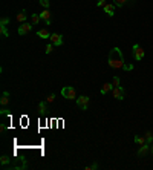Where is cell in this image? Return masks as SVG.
Returning a JSON list of instances; mask_svg holds the SVG:
<instances>
[{
	"label": "cell",
	"instance_id": "obj_20",
	"mask_svg": "<svg viewBox=\"0 0 153 170\" xmlns=\"http://www.w3.org/2000/svg\"><path fill=\"white\" fill-rule=\"evenodd\" d=\"M0 32H2L3 37H9V32H8V29H6L5 25H0Z\"/></svg>",
	"mask_w": 153,
	"mask_h": 170
},
{
	"label": "cell",
	"instance_id": "obj_21",
	"mask_svg": "<svg viewBox=\"0 0 153 170\" xmlns=\"http://www.w3.org/2000/svg\"><path fill=\"white\" fill-rule=\"evenodd\" d=\"M144 136H145V141L150 144V142H153V135H151V132H145L144 133Z\"/></svg>",
	"mask_w": 153,
	"mask_h": 170
},
{
	"label": "cell",
	"instance_id": "obj_5",
	"mask_svg": "<svg viewBox=\"0 0 153 170\" xmlns=\"http://www.w3.org/2000/svg\"><path fill=\"white\" fill-rule=\"evenodd\" d=\"M144 49L139 46V44H133V57H135V60L136 61H139V60H142L144 58Z\"/></svg>",
	"mask_w": 153,
	"mask_h": 170
},
{
	"label": "cell",
	"instance_id": "obj_8",
	"mask_svg": "<svg viewBox=\"0 0 153 170\" xmlns=\"http://www.w3.org/2000/svg\"><path fill=\"white\" fill-rule=\"evenodd\" d=\"M115 3H107L106 6H104V12L109 15V17H113L115 15Z\"/></svg>",
	"mask_w": 153,
	"mask_h": 170
},
{
	"label": "cell",
	"instance_id": "obj_16",
	"mask_svg": "<svg viewBox=\"0 0 153 170\" xmlns=\"http://www.w3.org/2000/svg\"><path fill=\"white\" fill-rule=\"evenodd\" d=\"M0 162H2V167L5 168V167L11 162V158H9L8 155H2V156H0Z\"/></svg>",
	"mask_w": 153,
	"mask_h": 170
},
{
	"label": "cell",
	"instance_id": "obj_4",
	"mask_svg": "<svg viewBox=\"0 0 153 170\" xmlns=\"http://www.w3.org/2000/svg\"><path fill=\"white\" fill-rule=\"evenodd\" d=\"M31 29H32V23L24 21V23H21V25L18 26L17 32H18L20 35H26V34H29V32H31Z\"/></svg>",
	"mask_w": 153,
	"mask_h": 170
},
{
	"label": "cell",
	"instance_id": "obj_31",
	"mask_svg": "<svg viewBox=\"0 0 153 170\" xmlns=\"http://www.w3.org/2000/svg\"><path fill=\"white\" fill-rule=\"evenodd\" d=\"M5 129H6L5 124H0V132H5Z\"/></svg>",
	"mask_w": 153,
	"mask_h": 170
},
{
	"label": "cell",
	"instance_id": "obj_3",
	"mask_svg": "<svg viewBox=\"0 0 153 170\" xmlns=\"http://www.w3.org/2000/svg\"><path fill=\"white\" fill-rule=\"evenodd\" d=\"M89 96H86V95H81V96H78L75 101H76V106H78L81 110H87V107H89Z\"/></svg>",
	"mask_w": 153,
	"mask_h": 170
},
{
	"label": "cell",
	"instance_id": "obj_27",
	"mask_svg": "<svg viewBox=\"0 0 153 170\" xmlns=\"http://www.w3.org/2000/svg\"><path fill=\"white\" fill-rule=\"evenodd\" d=\"M112 84H113L115 87H116V86H119V77H116V75H115V77H113V80H112Z\"/></svg>",
	"mask_w": 153,
	"mask_h": 170
},
{
	"label": "cell",
	"instance_id": "obj_15",
	"mask_svg": "<svg viewBox=\"0 0 153 170\" xmlns=\"http://www.w3.org/2000/svg\"><path fill=\"white\" fill-rule=\"evenodd\" d=\"M26 11H21V12H18L17 14V21L20 23V25H21V23H24V21H26Z\"/></svg>",
	"mask_w": 153,
	"mask_h": 170
},
{
	"label": "cell",
	"instance_id": "obj_26",
	"mask_svg": "<svg viewBox=\"0 0 153 170\" xmlns=\"http://www.w3.org/2000/svg\"><path fill=\"white\" fill-rule=\"evenodd\" d=\"M107 3H106V0H98V3H96V6L98 8H104Z\"/></svg>",
	"mask_w": 153,
	"mask_h": 170
},
{
	"label": "cell",
	"instance_id": "obj_6",
	"mask_svg": "<svg viewBox=\"0 0 153 170\" xmlns=\"http://www.w3.org/2000/svg\"><path fill=\"white\" fill-rule=\"evenodd\" d=\"M112 95H113V98H116V100H124V89H122V86H116V87H113L112 89Z\"/></svg>",
	"mask_w": 153,
	"mask_h": 170
},
{
	"label": "cell",
	"instance_id": "obj_7",
	"mask_svg": "<svg viewBox=\"0 0 153 170\" xmlns=\"http://www.w3.org/2000/svg\"><path fill=\"white\" fill-rule=\"evenodd\" d=\"M49 40H50V43H52L54 46H57V47L63 44V35L61 34H50Z\"/></svg>",
	"mask_w": 153,
	"mask_h": 170
},
{
	"label": "cell",
	"instance_id": "obj_2",
	"mask_svg": "<svg viewBox=\"0 0 153 170\" xmlns=\"http://www.w3.org/2000/svg\"><path fill=\"white\" fill-rule=\"evenodd\" d=\"M61 95H63V98H66V100H76L78 98V96H76V90L72 86H64L61 89Z\"/></svg>",
	"mask_w": 153,
	"mask_h": 170
},
{
	"label": "cell",
	"instance_id": "obj_24",
	"mask_svg": "<svg viewBox=\"0 0 153 170\" xmlns=\"http://www.w3.org/2000/svg\"><path fill=\"white\" fill-rule=\"evenodd\" d=\"M46 101H47V103H54V101H55V93H50L47 98H46Z\"/></svg>",
	"mask_w": 153,
	"mask_h": 170
},
{
	"label": "cell",
	"instance_id": "obj_28",
	"mask_svg": "<svg viewBox=\"0 0 153 170\" xmlns=\"http://www.w3.org/2000/svg\"><path fill=\"white\" fill-rule=\"evenodd\" d=\"M124 70H133L135 69V66L133 64H124V67H122Z\"/></svg>",
	"mask_w": 153,
	"mask_h": 170
},
{
	"label": "cell",
	"instance_id": "obj_18",
	"mask_svg": "<svg viewBox=\"0 0 153 170\" xmlns=\"http://www.w3.org/2000/svg\"><path fill=\"white\" fill-rule=\"evenodd\" d=\"M40 20H41L40 14H32V17H31V23H32V25H37Z\"/></svg>",
	"mask_w": 153,
	"mask_h": 170
},
{
	"label": "cell",
	"instance_id": "obj_19",
	"mask_svg": "<svg viewBox=\"0 0 153 170\" xmlns=\"http://www.w3.org/2000/svg\"><path fill=\"white\" fill-rule=\"evenodd\" d=\"M38 3H40L44 9H49V6H50V2H49V0H38Z\"/></svg>",
	"mask_w": 153,
	"mask_h": 170
},
{
	"label": "cell",
	"instance_id": "obj_13",
	"mask_svg": "<svg viewBox=\"0 0 153 170\" xmlns=\"http://www.w3.org/2000/svg\"><path fill=\"white\" fill-rule=\"evenodd\" d=\"M37 37H40V38H50V32L47 31V29H38L37 31Z\"/></svg>",
	"mask_w": 153,
	"mask_h": 170
},
{
	"label": "cell",
	"instance_id": "obj_10",
	"mask_svg": "<svg viewBox=\"0 0 153 170\" xmlns=\"http://www.w3.org/2000/svg\"><path fill=\"white\" fill-rule=\"evenodd\" d=\"M0 104H2L3 107H6L8 104H9V92H3L2 93V98H0Z\"/></svg>",
	"mask_w": 153,
	"mask_h": 170
},
{
	"label": "cell",
	"instance_id": "obj_32",
	"mask_svg": "<svg viewBox=\"0 0 153 170\" xmlns=\"http://www.w3.org/2000/svg\"><path fill=\"white\" fill-rule=\"evenodd\" d=\"M150 152L153 153V142H151V145H150Z\"/></svg>",
	"mask_w": 153,
	"mask_h": 170
},
{
	"label": "cell",
	"instance_id": "obj_23",
	"mask_svg": "<svg viewBox=\"0 0 153 170\" xmlns=\"http://www.w3.org/2000/svg\"><path fill=\"white\" fill-rule=\"evenodd\" d=\"M113 3H115V6H124L125 3H127V0H113Z\"/></svg>",
	"mask_w": 153,
	"mask_h": 170
},
{
	"label": "cell",
	"instance_id": "obj_9",
	"mask_svg": "<svg viewBox=\"0 0 153 170\" xmlns=\"http://www.w3.org/2000/svg\"><path fill=\"white\" fill-rule=\"evenodd\" d=\"M150 152V144L148 142H145V144H142L141 147H139V150H138V156H144V155H147Z\"/></svg>",
	"mask_w": 153,
	"mask_h": 170
},
{
	"label": "cell",
	"instance_id": "obj_22",
	"mask_svg": "<svg viewBox=\"0 0 153 170\" xmlns=\"http://www.w3.org/2000/svg\"><path fill=\"white\" fill-rule=\"evenodd\" d=\"M54 47H55V46H54L52 43H49V44H46V47H44V51H46V54H50V52H52V51H54Z\"/></svg>",
	"mask_w": 153,
	"mask_h": 170
},
{
	"label": "cell",
	"instance_id": "obj_17",
	"mask_svg": "<svg viewBox=\"0 0 153 170\" xmlns=\"http://www.w3.org/2000/svg\"><path fill=\"white\" fill-rule=\"evenodd\" d=\"M135 142L138 144V145H142V144H145L147 141H145V136H135Z\"/></svg>",
	"mask_w": 153,
	"mask_h": 170
},
{
	"label": "cell",
	"instance_id": "obj_33",
	"mask_svg": "<svg viewBox=\"0 0 153 170\" xmlns=\"http://www.w3.org/2000/svg\"><path fill=\"white\" fill-rule=\"evenodd\" d=\"M151 135H153V130H151Z\"/></svg>",
	"mask_w": 153,
	"mask_h": 170
},
{
	"label": "cell",
	"instance_id": "obj_11",
	"mask_svg": "<svg viewBox=\"0 0 153 170\" xmlns=\"http://www.w3.org/2000/svg\"><path fill=\"white\" fill-rule=\"evenodd\" d=\"M40 17H41V20L46 23V25H50V12L47 9H44L43 12H40Z\"/></svg>",
	"mask_w": 153,
	"mask_h": 170
},
{
	"label": "cell",
	"instance_id": "obj_30",
	"mask_svg": "<svg viewBox=\"0 0 153 170\" xmlns=\"http://www.w3.org/2000/svg\"><path fill=\"white\" fill-rule=\"evenodd\" d=\"M0 113H2V115H8V113H9V110H8L6 107H2V110H0Z\"/></svg>",
	"mask_w": 153,
	"mask_h": 170
},
{
	"label": "cell",
	"instance_id": "obj_29",
	"mask_svg": "<svg viewBox=\"0 0 153 170\" xmlns=\"http://www.w3.org/2000/svg\"><path fill=\"white\" fill-rule=\"evenodd\" d=\"M93 168H98V164L96 162H93V164H90V165L86 167V170H93Z\"/></svg>",
	"mask_w": 153,
	"mask_h": 170
},
{
	"label": "cell",
	"instance_id": "obj_12",
	"mask_svg": "<svg viewBox=\"0 0 153 170\" xmlns=\"http://www.w3.org/2000/svg\"><path fill=\"white\" fill-rule=\"evenodd\" d=\"M115 86L113 84H110V83H104L103 84V87H101V93H103V95H106V93H109V92H112V89H113Z\"/></svg>",
	"mask_w": 153,
	"mask_h": 170
},
{
	"label": "cell",
	"instance_id": "obj_14",
	"mask_svg": "<svg viewBox=\"0 0 153 170\" xmlns=\"http://www.w3.org/2000/svg\"><path fill=\"white\" fill-rule=\"evenodd\" d=\"M46 103H47V101H40V103H38V112H40V115H46V110H47Z\"/></svg>",
	"mask_w": 153,
	"mask_h": 170
},
{
	"label": "cell",
	"instance_id": "obj_1",
	"mask_svg": "<svg viewBox=\"0 0 153 170\" xmlns=\"http://www.w3.org/2000/svg\"><path fill=\"white\" fill-rule=\"evenodd\" d=\"M107 63L112 69H122L125 61H124V55L121 52L119 47H112L109 55H107Z\"/></svg>",
	"mask_w": 153,
	"mask_h": 170
},
{
	"label": "cell",
	"instance_id": "obj_25",
	"mask_svg": "<svg viewBox=\"0 0 153 170\" xmlns=\"http://www.w3.org/2000/svg\"><path fill=\"white\" fill-rule=\"evenodd\" d=\"M8 23H9V17H2V20H0V25H8Z\"/></svg>",
	"mask_w": 153,
	"mask_h": 170
}]
</instances>
